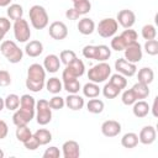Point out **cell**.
I'll list each match as a JSON object with an SVG mask.
<instances>
[{
    "label": "cell",
    "mask_w": 158,
    "mask_h": 158,
    "mask_svg": "<svg viewBox=\"0 0 158 158\" xmlns=\"http://www.w3.org/2000/svg\"><path fill=\"white\" fill-rule=\"evenodd\" d=\"M9 133V126L4 120H0V139H4Z\"/></svg>",
    "instance_id": "50"
},
{
    "label": "cell",
    "mask_w": 158,
    "mask_h": 158,
    "mask_svg": "<svg viewBox=\"0 0 158 158\" xmlns=\"http://www.w3.org/2000/svg\"><path fill=\"white\" fill-rule=\"evenodd\" d=\"M11 84V75L7 70H4L1 69L0 70V86L5 88V86H9Z\"/></svg>",
    "instance_id": "46"
},
{
    "label": "cell",
    "mask_w": 158,
    "mask_h": 158,
    "mask_svg": "<svg viewBox=\"0 0 158 158\" xmlns=\"http://www.w3.org/2000/svg\"><path fill=\"white\" fill-rule=\"evenodd\" d=\"M23 146H25V148L28 149V151H36V149L40 147V143H38V141L36 139V137L32 135L26 142H23Z\"/></svg>",
    "instance_id": "47"
},
{
    "label": "cell",
    "mask_w": 158,
    "mask_h": 158,
    "mask_svg": "<svg viewBox=\"0 0 158 158\" xmlns=\"http://www.w3.org/2000/svg\"><path fill=\"white\" fill-rule=\"evenodd\" d=\"M121 93V89H118L116 85H114L112 83H106L102 88V95L106 99H115L116 96H118V94Z\"/></svg>",
    "instance_id": "32"
},
{
    "label": "cell",
    "mask_w": 158,
    "mask_h": 158,
    "mask_svg": "<svg viewBox=\"0 0 158 158\" xmlns=\"http://www.w3.org/2000/svg\"><path fill=\"white\" fill-rule=\"evenodd\" d=\"M157 104H158V96H156L154 98V100H153V106H152V114H153V116L154 117H157L158 116V112H157Z\"/></svg>",
    "instance_id": "51"
},
{
    "label": "cell",
    "mask_w": 158,
    "mask_h": 158,
    "mask_svg": "<svg viewBox=\"0 0 158 158\" xmlns=\"http://www.w3.org/2000/svg\"><path fill=\"white\" fill-rule=\"evenodd\" d=\"M62 80H63V83H62L63 84V89L68 94H78L79 90L81 89L78 78L74 77L73 74H70L67 69H64L63 73H62Z\"/></svg>",
    "instance_id": "9"
},
{
    "label": "cell",
    "mask_w": 158,
    "mask_h": 158,
    "mask_svg": "<svg viewBox=\"0 0 158 158\" xmlns=\"http://www.w3.org/2000/svg\"><path fill=\"white\" fill-rule=\"evenodd\" d=\"M65 69H67L70 74H73L74 77H77V78L81 77V75L85 73L84 62H83L81 59H79V58H75L73 62H70L68 65H65Z\"/></svg>",
    "instance_id": "21"
},
{
    "label": "cell",
    "mask_w": 158,
    "mask_h": 158,
    "mask_svg": "<svg viewBox=\"0 0 158 158\" xmlns=\"http://www.w3.org/2000/svg\"><path fill=\"white\" fill-rule=\"evenodd\" d=\"M121 144L125 148H135L138 144V135L135 132H127L121 138Z\"/></svg>",
    "instance_id": "28"
},
{
    "label": "cell",
    "mask_w": 158,
    "mask_h": 158,
    "mask_svg": "<svg viewBox=\"0 0 158 158\" xmlns=\"http://www.w3.org/2000/svg\"><path fill=\"white\" fill-rule=\"evenodd\" d=\"M120 37L122 38V41H123V42H125V44L127 46V44H130V43L136 42L138 36H137V32H136L135 30H131V28H125V30L121 32Z\"/></svg>",
    "instance_id": "37"
},
{
    "label": "cell",
    "mask_w": 158,
    "mask_h": 158,
    "mask_svg": "<svg viewBox=\"0 0 158 158\" xmlns=\"http://www.w3.org/2000/svg\"><path fill=\"white\" fill-rule=\"evenodd\" d=\"M4 107H5V102H4V99H2V98H0V112L4 110Z\"/></svg>",
    "instance_id": "53"
},
{
    "label": "cell",
    "mask_w": 158,
    "mask_h": 158,
    "mask_svg": "<svg viewBox=\"0 0 158 158\" xmlns=\"http://www.w3.org/2000/svg\"><path fill=\"white\" fill-rule=\"evenodd\" d=\"M59 157H60V151L56 146H51L43 153V158H59Z\"/></svg>",
    "instance_id": "45"
},
{
    "label": "cell",
    "mask_w": 158,
    "mask_h": 158,
    "mask_svg": "<svg viewBox=\"0 0 158 158\" xmlns=\"http://www.w3.org/2000/svg\"><path fill=\"white\" fill-rule=\"evenodd\" d=\"M0 52L12 64L20 63L22 60V57H23V51L16 44V42L10 41V40H6V41L1 42Z\"/></svg>",
    "instance_id": "3"
},
{
    "label": "cell",
    "mask_w": 158,
    "mask_h": 158,
    "mask_svg": "<svg viewBox=\"0 0 158 158\" xmlns=\"http://www.w3.org/2000/svg\"><path fill=\"white\" fill-rule=\"evenodd\" d=\"M151 111V107L148 105V102H146L144 100H137L135 104H133V107H132V112L136 117L138 118H143L148 115V112Z\"/></svg>",
    "instance_id": "22"
},
{
    "label": "cell",
    "mask_w": 158,
    "mask_h": 158,
    "mask_svg": "<svg viewBox=\"0 0 158 158\" xmlns=\"http://www.w3.org/2000/svg\"><path fill=\"white\" fill-rule=\"evenodd\" d=\"M26 88L32 93H38L43 89L46 84V70L43 65L38 63H33L27 68V78H26Z\"/></svg>",
    "instance_id": "2"
},
{
    "label": "cell",
    "mask_w": 158,
    "mask_h": 158,
    "mask_svg": "<svg viewBox=\"0 0 158 158\" xmlns=\"http://www.w3.org/2000/svg\"><path fill=\"white\" fill-rule=\"evenodd\" d=\"M110 57H111V49L106 44H99L95 60H98V62H106Z\"/></svg>",
    "instance_id": "35"
},
{
    "label": "cell",
    "mask_w": 158,
    "mask_h": 158,
    "mask_svg": "<svg viewBox=\"0 0 158 158\" xmlns=\"http://www.w3.org/2000/svg\"><path fill=\"white\" fill-rule=\"evenodd\" d=\"M36 121L41 126H46L52 121V109L49 102L44 99H40L36 101Z\"/></svg>",
    "instance_id": "6"
},
{
    "label": "cell",
    "mask_w": 158,
    "mask_h": 158,
    "mask_svg": "<svg viewBox=\"0 0 158 158\" xmlns=\"http://www.w3.org/2000/svg\"><path fill=\"white\" fill-rule=\"evenodd\" d=\"M144 51L149 56H157L158 54V41L154 38V40H148L146 41L144 46H143Z\"/></svg>",
    "instance_id": "40"
},
{
    "label": "cell",
    "mask_w": 158,
    "mask_h": 158,
    "mask_svg": "<svg viewBox=\"0 0 158 158\" xmlns=\"http://www.w3.org/2000/svg\"><path fill=\"white\" fill-rule=\"evenodd\" d=\"M121 100H122V104H123V105H127V106L133 105V104L137 101V99H136V96H135L132 89L125 90V91L122 93V95H121Z\"/></svg>",
    "instance_id": "41"
},
{
    "label": "cell",
    "mask_w": 158,
    "mask_h": 158,
    "mask_svg": "<svg viewBox=\"0 0 158 158\" xmlns=\"http://www.w3.org/2000/svg\"><path fill=\"white\" fill-rule=\"evenodd\" d=\"M123 53H125V59L131 62V63H138L141 59H142V56H143V52H142V46L136 41L133 43H130L125 47L123 49Z\"/></svg>",
    "instance_id": "10"
},
{
    "label": "cell",
    "mask_w": 158,
    "mask_h": 158,
    "mask_svg": "<svg viewBox=\"0 0 158 158\" xmlns=\"http://www.w3.org/2000/svg\"><path fill=\"white\" fill-rule=\"evenodd\" d=\"M131 89H132V91H133V94H135L137 100H143V99L148 98V95H149V88L144 83L137 81Z\"/></svg>",
    "instance_id": "25"
},
{
    "label": "cell",
    "mask_w": 158,
    "mask_h": 158,
    "mask_svg": "<svg viewBox=\"0 0 158 158\" xmlns=\"http://www.w3.org/2000/svg\"><path fill=\"white\" fill-rule=\"evenodd\" d=\"M15 135H16V138H17V141H20V142H26L33 133L31 132V130L27 127V125H25V126H17V128H16V131H15Z\"/></svg>",
    "instance_id": "34"
},
{
    "label": "cell",
    "mask_w": 158,
    "mask_h": 158,
    "mask_svg": "<svg viewBox=\"0 0 158 158\" xmlns=\"http://www.w3.org/2000/svg\"><path fill=\"white\" fill-rule=\"evenodd\" d=\"M33 136L36 137V139L38 141L40 146H46L52 141V133L47 130V128H38Z\"/></svg>",
    "instance_id": "30"
},
{
    "label": "cell",
    "mask_w": 158,
    "mask_h": 158,
    "mask_svg": "<svg viewBox=\"0 0 158 158\" xmlns=\"http://www.w3.org/2000/svg\"><path fill=\"white\" fill-rule=\"evenodd\" d=\"M104 107H105L104 101L100 99H96V98L90 99L86 104V110L90 114H101L104 111Z\"/></svg>",
    "instance_id": "29"
},
{
    "label": "cell",
    "mask_w": 158,
    "mask_h": 158,
    "mask_svg": "<svg viewBox=\"0 0 158 158\" xmlns=\"http://www.w3.org/2000/svg\"><path fill=\"white\" fill-rule=\"evenodd\" d=\"M157 138V131L153 126L148 125V126H144L141 131H139V135H138V142H141L142 144H152Z\"/></svg>",
    "instance_id": "16"
},
{
    "label": "cell",
    "mask_w": 158,
    "mask_h": 158,
    "mask_svg": "<svg viewBox=\"0 0 158 158\" xmlns=\"http://www.w3.org/2000/svg\"><path fill=\"white\" fill-rule=\"evenodd\" d=\"M110 83H112L114 85H116L118 89H125L126 88V85H127V79H126V77H123L122 74H120V73H116V74H112V75H110V80H109Z\"/></svg>",
    "instance_id": "38"
},
{
    "label": "cell",
    "mask_w": 158,
    "mask_h": 158,
    "mask_svg": "<svg viewBox=\"0 0 158 158\" xmlns=\"http://www.w3.org/2000/svg\"><path fill=\"white\" fill-rule=\"evenodd\" d=\"M49 36L56 41H62L68 36V27L62 21H54L49 25L48 28Z\"/></svg>",
    "instance_id": "12"
},
{
    "label": "cell",
    "mask_w": 158,
    "mask_h": 158,
    "mask_svg": "<svg viewBox=\"0 0 158 158\" xmlns=\"http://www.w3.org/2000/svg\"><path fill=\"white\" fill-rule=\"evenodd\" d=\"M14 36H15V40L17 42H21V43H25L30 40L31 37V30H30V25L26 20L23 19H20V20H16L14 22Z\"/></svg>",
    "instance_id": "8"
},
{
    "label": "cell",
    "mask_w": 158,
    "mask_h": 158,
    "mask_svg": "<svg viewBox=\"0 0 158 158\" xmlns=\"http://www.w3.org/2000/svg\"><path fill=\"white\" fill-rule=\"evenodd\" d=\"M80 16H81V15H80L74 7H70V9H68V10L65 11V17H67L68 20H78Z\"/></svg>",
    "instance_id": "49"
},
{
    "label": "cell",
    "mask_w": 158,
    "mask_h": 158,
    "mask_svg": "<svg viewBox=\"0 0 158 158\" xmlns=\"http://www.w3.org/2000/svg\"><path fill=\"white\" fill-rule=\"evenodd\" d=\"M111 75V67L106 62H99L88 70V79L93 83L100 84L106 81Z\"/></svg>",
    "instance_id": "5"
},
{
    "label": "cell",
    "mask_w": 158,
    "mask_h": 158,
    "mask_svg": "<svg viewBox=\"0 0 158 158\" xmlns=\"http://www.w3.org/2000/svg\"><path fill=\"white\" fill-rule=\"evenodd\" d=\"M141 35H142V37H143L146 41H148V40H154L156 36H157L156 26L152 25V23L144 25V26L142 27V30H141Z\"/></svg>",
    "instance_id": "36"
},
{
    "label": "cell",
    "mask_w": 158,
    "mask_h": 158,
    "mask_svg": "<svg viewBox=\"0 0 158 158\" xmlns=\"http://www.w3.org/2000/svg\"><path fill=\"white\" fill-rule=\"evenodd\" d=\"M36 114V100L30 94H23L20 98V106L12 115V122L17 126H25L32 121Z\"/></svg>",
    "instance_id": "1"
},
{
    "label": "cell",
    "mask_w": 158,
    "mask_h": 158,
    "mask_svg": "<svg viewBox=\"0 0 158 158\" xmlns=\"http://www.w3.org/2000/svg\"><path fill=\"white\" fill-rule=\"evenodd\" d=\"M75 58H77V54H75V52L72 51V49H64V51H62L60 54H59V60H60V63H63V64H65V65H68V64H69L70 62H73Z\"/></svg>",
    "instance_id": "39"
},
{
    "label": "cell",
    "mask_w": 158,
    "mask_h": 158,
    "mask_svg": "<svg viewBox=\"0 0 158 158\" xmlns=\"http://www.w3.org/2000/svg\"><path fill=\"white\" fill-rule=\"evenodd\" d=\"M121 123L116 120H106L101 125V133L105 137H116L121 132Z\"/></svg>",
    "instance_id": "14"
},
{
    "label": "cell",
    "mask_w": 158,
    "mask_h": 158,
    "mask_svg": "<svg viewBox=\"0 0 158 158\" xmlns=\"http://www.w3.org/2000/svg\"><path fill=\"white\" fill-rule=\"evenodd\" d=\"M72 2H73V7L80 15H86L91 9L90 0H72Z\"/></svg>",
    "instance_id": "31"
},
{
    "label": "cell",
    "mask_w": 158,
    "mask_h": 158,
    "mask_svg": "<svg viewBox=\"0 0 158 158\" xmlns=\"http://www.w3.org/2000/svg\"><path fill=\"white\" fill-rule=\"evenodd\" d=\"M83 94L85 98H89V99H93V98H98L99 94H100V88L96 83H93V81H89L86 83L84 86H83Z\"/></svg>",
    "instance_id": "27"
},
{
    "label": "cell",
    "mask_w": 158,
    "mask_h": 158,
    "mask_svg": "<svg viewBox=\"0 0 158 158\" xmlns=\"http://www.w3.org/2000/svg\"><path fill=\"white\" fill-rule=\"evenodd\" d=\"M60 67V60H59V57L56 56V54H48L44 57L43 59V68L46 72L48 73H56L58 72Z\"/></svg>",
    "instance_id": "18"
},
{
    "label": "cell",
    "mask_w": 158,
    "mask_h": 158,
    "mask_svg": "<svg viewBox=\"0 0 158 158\" xmlns=\"http://www.w3.org/2000/svg\"><path fill=\"white\" fill-rule=\"evenodd\" d=\"M5 35H6V33H5V32H2V31L0 30V42H1L2 40H4V37H5Z\"/></svg>",
    "instance_id": "54"
},
{
    "label": "cell",
    "mask_w": 158,
    "mask_h": 158,
    "mask_svg": "<svg viewBox=\"0 0 158 158\" xmlns=\"http://www.w3.org/2000/svg\"><path fill=\"white\" fill-rule=\"evenodd\" d=\"M28 15H30V21H31V25H32L33 28L43 30L48 26L49 17H48V14H47V11L43 6H41V5L31 6V9L28 11Z\"/></svg>",
    "instance_id": "4"
},
{
    "label": "cell",
    "mask_w": 158,
    "mask_h": 158,
    "mask_svg": "<svg viewBox=\"0 0 158 158\" xmlns=\"http://www.w3.org/2000/svg\"><path fill=\"white\" fill-rule=\"evenodd\" d=\"M64 102H65V106L73 111H79L83 109L85 101L84 99L78 95V94H69L65 99H64Z\"/></svg>",
    "instance_id": "17"
},
{
    "label": "cell",
    "mask_w": 158,
    "mask_h": 158,
    "mask_svg": "<svg viewBox=\"0 0 158 158\" xmlns=\"http://www.w3.org/2000/svg\"><path fill=\"white\" fill-rule=\"evenodd\" d=\"M6 14H7V17L10 20H20L22 19V15H23V9L20 4H10L7 6V10H6Z\"/></svg>",
    "instance_id": "26"
},
{
    "label": "cell",
    "mask_w": 158,
    "mask_h": 158,
    "mask_svg": "<svg viewBox=\"0 0 158 158\" xmlns=\"http://www.w3.org/2000/svg\"><path fill=\"white\" fill-rule=\"evenodd\" d=\"M4 102H5V107L10 111H15L19 109L20 106V96L16 95V94H9L5 99H4Z\"/></svg>",
    "instance_id": "33"
},
{
    "label": "cell",
    "mask_w": 158,
    "mask_h": 158,
    "mask_svg": "<svg viewBox=\"0 0 158 158\" xmlns=\"http://www.w3.org/2000/svg\"><path fill=\"white\" fill-rule=\"evenodd\" d=\"M118 28V23L115 19L112 17H107V19H102L96 27V31L99 33V36H101L102 38H110L112 36H115V33L117 32Z\"/></svg>",
    "instance_id": "7"
},
{
    "label": "cell",
    "mask_w": 158,
    "mask_h": 158,
    "mask_svg": "<svg viewBox=\"0 0 158 158\" xmlns=\"http://www.w3.org/2000/svg\"><path fill=\"white\" fill-rule=\"evenodd\" d=\"M11 4V0H0V7H7Z\"/></svg>",
    "instance_id": "52"
},
{
    "label": "cell",
    "mask_w": 158,
    "mask_h": 158,
    "mask_svg": "<svg viewBox=\"0 0 158 158\" xmlns=\"http://www.w3.org/2000/svg\"><path fill=\"white\" fill-rule=\"evenodd\" d=\"M4 156H5L4 151H2V149H0V158H4Z\"/></svg>",
    "instance_id": "55"
},
{
    "label": "cell",
    "mask_w": 158,
    "mask_h": 158,
    "mask_svg": "<svg viewBox=\"0 0 158 158\" xmlns=\"http://www.w3.org/2000/svg\"><path fill=\"white\" fill-rule=\"evenodd\" d=\"M78 31L84 35V36H89L95 31V22L90 19V17H83L79 20L78 22Z\"/></svg>",
    "instance_id": "20"
},
{
    "label": "cell",
    "mask_w": 158,
    "mask_h": 158,
    "mask_svg": "<svg viewBox=\"0 0 158 158\" xmlns=\"http://www.w3.org/2000/svg\"><path fill=\"white\" fill-rule=\"evenodd\" d=\"M43 52V44L42 42L37 41V40H33V41H30L26 43L25 46V53L28 56V57H32V58H36L38 56H41Z\"/></svg>",
    "instance_id": "19"
},
{
    "label": "cell",
    "mask_w": 158,
    "mask_h": 158,
    "mask_svg": "<svg viewBox=\"0 0 158 158\" xmlns=\"http://www.w3.org/2000/svg\"><path fill=\"white\" fill-rule=\"evenodd\" d=\"M10 28H11V22H10L9 17H0V30L2 32L7 33Z\"/></svg>",
    "instance_id": "48"
},
{
    "label": "cell",
    "mask_w": 158,
    "mask_h": 158,
    "mask_svg": "<svg viewBox=\"0 0 158 158\" xmlns=\"http://www.w3.org/2000/svg\"><path fill=\"white\" fill-rule=\"evenodd\" d=\"M110 46H111V49L117 51V52L123 51L125 47H126V44H125V42L122 41V38L120 37V35H118V36H112V40H111Z\"/></svg>",
    "instance_id": "44"
},
{
    "label": "cell",
    "mask_w": 158,
    "mask_h": 158,
    "mask_svg": "<svg viewBox=\"0 0 158 158\" xmlns=\"http://www.w3.org/2000/svg\"><path fill=\"white\" fill-rule=\"evenodd\" d=\"M115 69L117 73L122 74L123 77H133L137 73V67L135 63L126 60L125 58H118L115 62Z\"/></svg>",
    "instance_id": "11"
},
{
    "label": "cell",
    "mask_w": 158,
    "mask_h": 158,
    "mask_svg": "<svg viewBox=\"0 0 158 158\" xmlns=\"http://www.w3.org/2000/svg\"><path fill=\"white\" fill-rule=\"evenodd\" d=\"M62 154L64 158H78L80 156V147L77 141H65L62 146Z\"/></svg>",
    "instance_id": "15"
},
{
    "label": "cell",
    "mask_w": 158,
    "mask_h": 158,
    "mask_svg": "<svg viewBox=\"0 0 158 158\" xmlns=\"http://www.w3.org/2000/svg\"><path fill=\"white\" fill-rule=\"evenodd\" d=\"M96 53H98V46L88 44L83 48V56L86 59H96Z\"/></svg>",
    "instance_id": "43"
},
{
    "label": "cell",
    "mask_w": 158,
    "mask_h": 158,
    "mask_svg": "<svg viewBox=\"0 0 158 158\" xmlns=\"http://www.w3.org/2000/svg\"><path fill=\"white\" fill-rule=\"evenodd\" d=\"M48 102H49V106H51L52 110H60V109H63L64 105H65V102H64V98L58 96L57 94H56L52 99H49Z\"/></svg>",
    "instance_id": "42"
},
{
    "label": "cell",
    "mask_w": 158,
    "mask_h": 158,
    "mask_svg": "<svg viewBox=\"0 0 158 158\" xmlns=\"http://www.w3.org/2000/svg\"><path fill=\"white\" fill-rule=\"evenodd\" d=\"M137 79H138V81L149 85L153 81V79H154V72H153V69L149 68V67L141 68L138 70V73H137Z\"/></svg>",
    "instance_id": "23"
},
{
    "label": "cell",
    "mask_w": 158,
    "mask_h": 158,
    "mask_svg": "<svg viewBox=\"0 0 158 158\" xmlns=\"http://www.w3.org/2000/svg\"><path fill=\"white\" fill-rule=\"evenodd\" d=\"M44 85H46L47 91L51 93V94H53V95L59 94V93L63 90V84H62L60 79L57 78V77H52V78H49V79L46 81Z\"/></svg>",
    "instance_id": "24"
},
{
    "label": "cell",
    "mask_w": 158,
    "mask_h": 158,
    "mask_svg": "<svg viewBox=\"0 0 158 158\" xmlns=\"http://www.w3.org/2000/svg\"><path fill=\"white\" fill-rule=\"evenodd\" d=\"M116 21L123 28H131L135 25V22H136V15H135V12L132 10L123 9V10L117 12Z\"/></svg>",
    "instance_id": "13"
}]
</instances>
